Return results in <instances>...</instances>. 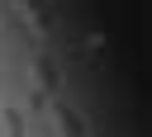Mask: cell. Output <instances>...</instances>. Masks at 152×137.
Instances as JSON below:
<instances>
[{
  "instance_id": "obj_1",
  "label": "cell",
  "mask_w": 152,
  "mask_h": 137,
  "mask_svg": "<svg viewBox=\"0 0 152 137\" xmlns=\"http://www.w3.org/2000/svg\"><path fill=\"white\" fill-rule=\"evenodd\" d=\"M33 80H38V99L57 94V90H62V66H57L48 52H38V57H33Z\"/></svg>"
},
{
  "instance_id": "obj_4",
  "label": "cell",
  "mask_w": 152,
  "mask_h": 137,
  "mask_svg": "<svg viewBox=\"0 0 152 137\" xmlns=\"http://www.w3.org/2000/svg\"><path fill=\"white\" fill-rule=\"evenodd\" d=\"M0 132L5 137H24V113L10 104V109H0Z\"/></svg>"
},
{
  "instance_id": "obj_2",
  "label": "cell",
  "mask_w": 152,
  "mask_h": 137,
  "mask_svg": "<svg viewBox=\"0 0 152 137\" xmlns=\"http://www.w3.org/2000/svg\"><path fill=\"white\" fill-rule=\"evenodd\" d=\"M52 128H57V137H86V123L71 104H52Z\"/></svg>"
},
{
  "instance_id": "obj_3",
  "label": "cell",
  "mask_w": 152,
  "mask_h": 137,
  "mask_svg": "<svg viewBox=\"0 0 152 137\" xmlns=\"http://www.w3.org/2000/svg\"><path fill=\"white\" fill-rule=\"evenodd\" d=\"M14 19L33 33V43H43V19H38V9H33V0H14Z\"/></svg>"
}]
</instances>
